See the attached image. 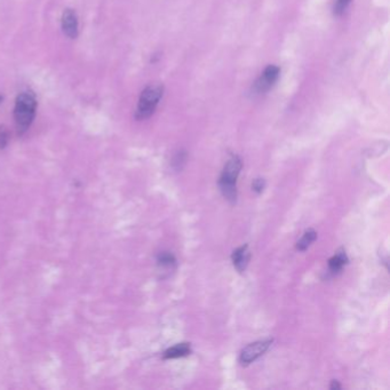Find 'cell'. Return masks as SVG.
<instances>
[{"label":"cell","mask_w":390,"mask_h":390,"mask_svg":"<svg viewBox=\"0 0 390 390\" xmlns=\"http://www.w3.org/2000/svg\"><path fill=\"white\" fill-rule=\"evenodd\" d=\"M37 111V100L32 93L23 92L19 94L15 101L14 119L18 133L22 135L30 128L35 120Z\"/></svg>","instance_id":"obj_1"},{"label":"cell","mask_w":390,"mask_h":390,"mask_svg":"<svg viewBox=\"0 0 390 390\" xmlns=\"http://www.w3.org/2000/svg\"><path fill=\"white\" fill-rule=\"evenodd\" d=\"M241 159L238 156H232L229 161L225 163L222 173H221L219 186L223 197L230 203H236L237 199V179L240 173Z\"/></svg>","instance_id":"obj_2"},{"label":"cell","mask_w":390,"mask_h":390,"mask_svg":"<svg viewBox=\"0 0 390 390\" xmlns=\"http://www.w3.org/2000/svg\"><path fill=\"white\" fill-rule=\"evenodd\" d=\"M164 94V86L161 84H153L147 86L143 89L139 98L138 109L135 112V118L139 120L149 118L155 112L156 108L162 100Z\"/></svg>","instance_id":"obj_3"},{"label":"cell","mask_w":390,"mask_h":390,"mask_svg":"<svg viewBox=\"0 0 390 390\" xmlns=\"http://www.w3.org/2000/svg\"><path fill=\"white\" fill-rule=\"evenodd\" d=\"M273 341V339H267L249 343L248 346H246L240 352V363L243 365H248L255 362L258 357H261L268 350L270 346H272Z\"/></svg>","instance_id":"obj_4"},{"label":"cell","mask_w":390,"mask_h":390,"mask_svg":"<svg viewBox=\"0 0 390 390\" xmlns=\"http://www.w3.org/2000/svg\"><path fill=\"white\" fill-rule=\"evenodd\" d=\"M279 73H281V69H279L277 65H268V67L265 69L262 76L258 78L255 85H254L255 92L264 93L268 91V89L277 81Z\"/></svg>","instance_id":"obj_5"},{"label":"cell","mask_w":390,"mask_h":390,"mask_svg":"<svg viewBox=\"0 0 390 390\" xmlns=\"http://www.w3.org/2000/svg\"><path fill=\"white\" fill-rule=\"evenodd\" d=\"M61 26L64 35L69 37L70 39H76L79 35V23H78V16L76 12L71 8L64 10L61 20Z\"/></svg>","instance_id":"obj_6"},{"label":"cell","mask_w":390,"mask_h":390,"mask_svg":"<svg viewBox=\"0 0 390 390\" xmlns=\"http://www.w3.org/2000/svg\"><path fill=\"white\" fill-rule=\"evenodd\" d=\"M249 257H251V255H249L248 245H243L240 246V247L236 248L235 251L232 252L231 260L233 266H235V268L238 270V272L243 273L248 265Z\"/></svg>","instance_id":"obj_7"},{"label":"cell","mask_w":390,"mask_h":390,"mask_svg":"<svg viewBox=\"0 0 390 390\" xmlns=\"http://www.w3.org/2000/svg\"><path fill=\"white\" fill-rule=\"evenodd\" d=\"M190 352H191L190 343H178L173 347L168 348L167 350L164 352V358L165 359L181 358V357L190 355Z\"/></svg>","instance_id":"obj_8"},{"label":"cell","mask_w":390,"mask_h":390,"mask_svg":"<svg viewBox=\"0 0 390 390\" xmlns=\"http://www.w3.org/2000/svg\"><path fill=\"white\" fill-rule=\"evenodd\" d=\"M348 264V256L346 252L341 249V251L336 252L335 255L332 256L330 260H328V268H330V272L336 274L340 273L342 270L344 266Z\"/></svg>","instance_id":"obj_9"},{"label":"cell","mask_w":390,"mask_h":390,"mask_svg":"<svg viewBox=\"0 0 390 390\" xmlns=\"http://www.w3.org/2000/svg\"><path fill=\"white\" fill-rule=\"evenodd\" d=\"M316 239H317V232H316L314 229H308L307 231L303 233L301 239L297 243V249L301 252L306 251Z\"/></svg>","instance_id":"obj_10"},{"label":"cell","mask_w":390,"mask_h":390,"mask_svg":"<svg viewBox=\"0 0 390 390\" xmlns=\"http://www.w3.org/2000/svg\"><path fill=\"white\" fill-rule=\"evenodd\" d=\"M158 262H159V265H162L164 267H171V266L175 265L176 260H175L173 254H171L168 252H163V253L159 254Z\"/></svg>","instance_id":"obj_11"},{"label":"cell","mask_w":390,"mask_h":390,"mask_svg":"<svg viewBox=\"0 0 390 390\" xmlns=\"http://www.w3.org/2000/svg\"><path fill=\"white\" fill-rule=\"evenodd\" d=\"M351 0H336L334 5V14L335 15H341L346 8L349 6Z\"/></svg>","instance_id":"obj_12"},{"label":"cell","mask_w":390,"mask_h":390,"mask_svg":"<svg viewBox=\"0 0 390 390\" xmlns=\"http://www.w3.org/2000/svg\"><path fill=\"white\" fill-rule=\"evenodd\" d=\"M10 140V132L5 126H0V149H4L7 146Z\"/></svg>","instance_id":"obj_13"},{"label":"cell","mask_w":390,"mask_h":390,"mask_svg":"<svg viewBox=\"0 0 390 390\" xmlns=\"http://www.w3.org/2000/svg\"><path fill=\"white\" fill-rule=\"evenodd\" d=\"M186 159H187V155L186 153H183V151H181V153H179L178 155L174 157V166L176 167V170H181L182 168V164L186 163Z\"/></svg>","instance_id":"obj_14"},{"label":"cell","mask_w":390,"mask_h":390,"mask_svg":"<svg viewBox=\"0 0 390 390\" xmlns=\"http://www.w3.org/2000/svg\"><path fill=\"white\" fill-rule=\"evenodd\" d=\"M265 180L264 179H255L252 183V189L255 192H262V190L265 189Z\"/></svg>","instance_id":"obj_15"},{"label":"cell","mask_w":390,"mask_h":390,"mask_svg":"<svg viewBox=\"0 0 390 390\" xmlns=\"http://www.w3.org/2000/svg\"><path fill=\"white\" fill-rule=\"evenodd\" d=\"M340 388H341V385L339 384L338 381H335V380L332 381V384H331V389H332V390H334V389H340Z\"/></svg>","instance_id":"obj_16"},{"label":"cell","mask_w":390,"mask_h":390,"mask_svg":"<svg viewBox=\"0 0 390 390\" xmlns=\"http://www.w3.org/2000/svg\"><path fill=\"white\" fill-rule=\"evenodd\" d=\"M3 101V96H0V102H2Z\"/></svg>","instance_id":"obj_17"}]
</instances>
